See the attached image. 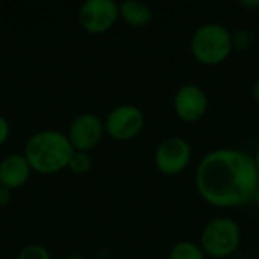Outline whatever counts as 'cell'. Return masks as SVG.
Returning <instances> with one entry per match:
<instances>
[{
    "instance_id": "5",
    "label": "cell",
    "mask_w": 259,
    "mask_h": 259,
    "mask_svg": "<svg viewBox=\"0 0 259 259\" xmlns=\"http://www.w3.org/2000/svg\"><path fill=\"white\" fill-rule=\"evenodd\" d=\"M118 18L120 8L114 0H87L80 5L77 12L80 27L93 35L108 32Z\"/></svg>"
},
{
    "instance_id": "16",
    "label": "cell",
    "mask_w": 259,
    "mask_h": 259,
    "mask_svg": "<svg viewBox=\"0 0 259 259\" xmlns=\"http://www.w3.org/2000/svg\"><path fill=\"white\" fill-rule=\"evenodd\" d=\"M9 135H11V124L3 115H0V146L8 141Z\"/></svg>"
},
{
    "instance_id": "4",
    "label": "cell",
    "mask_w": 259,
    "mask_h": 259,
    "mask_svg": "<svg viewBox=\"0 0 259 259\" xmlns=\"http://www.w3.org/2000/svg\"><path fill=\"white\" fill-rule=\"evenodd\" d=\"M241 243V228L231 217H215L209 220L200 234V247L206 256L229 258Z\"/></svg>"
},
{
    "instance_id": "18",
    "label": "cell",
    "mask_w": 259,
    "mask_h": 259,
    "mask_svg": "<svg viewBox=\"0 0 259 259\" xmlns=\"http://www.w3.org/2000/svg\"><path fill=\"white\" fill-rule=\"evenodd\" d=\"M240 5L247 11H256L259 9V0H241Z\"/></svg>"
},
{
    "instance_id": "6",
    "label": "cell",
    "mask_w": 259,
    "mask_h": 259,
    "mask_svg": "<svg viewBox=\"0 0 259 259\" xmlns=\"http://www.w3.org/2000/svg\"><path fill=\"white\" fill-rule=\"evenodd\" d=\"M191 144L182 137H168L162 140L155 150V165L159 173L175 176L182 173L191 162Z\"/></svg>"
},
{
    "instance_id": "22",
    "label": "cell",
    "mask_w": 259,
    "mask_h": 259,
    "mask_svg": "<svg viewBox=\"0 0 259 259\" xmlns=\"http://www.w3.org/2000/svg\"><path fill=\"white\" fill-rule=\"evenodd\" d=\"M67 259H83L82 256H79V255H71V256H68Z\"/></svg>"
},
{
    "instance_id": "17",
    "label": "cell",
    "mask_w": 259,
    "mask_h": 259,
    "mask_svg": "<svg viewBox=\"0 0 259 259\" xmlns=\"http://www.w3.org/2000/svg\"><path fill=\"white\" fill-rule=\"evenodd\" d=\"M11 199H12V191L9 188H6L5 185L0 184V208L8 206L9 202H11Z\"/></svg>"
},
{
    "instance_id": "10",
    "label": "cell",
    "mask_w": 259,
    "mask_h": 259,
    "mask_svg": "<svg viewBox=\"0 0 259 259\" xmlns=\"http://www.w3.org/2000/svg\"><path fill=\"white\" fill-rule=\"evenodd\" d=\"M30 175L32 167L24 153H11L0 161V184L11 191L26 185Z\"/></svg>"
},
{
    "instance_id": "11",
    "label": "cell",
    "mask_w": 259,
    "mask_h": 259,
    "mask_svg": "<svg viewBox=\"0 0 259 259\" xmlns=\"http://www.w3.org/2000/svg\"><path fill=\"white\" fill-rule=\"evenodd\" d=\"M118 8L120 18L131 27H146L153 18V11L146 2L126 0L118 3Z\"/></svg>"
},
{
    "instance_id": "9",
    "label": "cell",
    "mask_w": 259,
    "mask_h": 259,
    "mask_svg": "<svg viewBox=\"0 0 259 259\" xmlns=\"http://www.w3.org/2000/svg\"><path fill=\"white\" fill-rule=\"evenodd\" d=\"M209 99L205 90L196 83L181 85L173 96V111L185 123L199 121L208 111Z\"/></svg>"
},
{
    "instance_id": "13",
    "label": "cell",
    "mask_w": 259,
    "mask_h": 259,
    "mask_svg": "<svg viewBox=\"0 0 259 259\" xmlns=\"http://www.w3.org/2000/svg\"><path fill=\"white\" fill-rule=\"evenodd\" d=\"M231 39H232V49L234 50L244 52V50H249L253 46L255 35L247 27H237L235 30L231 32Z\"/></svg>"
},
{
    "instance_id": "8",
    "label": "cell",
    "mask_w": 259,
    "mask_h": 259,
    "mask_svg": "<svg viewBox=\"0 0 259 259\" xmlns=\"http://www.w3.org/2000/svg\"><path fill=\"white\" fill-rule=\"evenodd\" d=\"M105 135V123L103 120L93 114V112H83L79 114L68 127L67 137L77 152H90L99 146Z\"/></svg>"
},
{
    "instance_id": "12",
    "label": "cell",
    "mask_w": 259,
    "mask_h": 259,
    "mask_svg": "<svg viewBox=\"0 0 259 259\" xmlns=\"http://www.w3.org/2000/svg\"><path fill=\"white\" fill-rule=\"evenodd\" d=\"M168 259H206V255L200 244L194 241H179L171 247Z\"/></svg>"
},
{
    "instance_id": "20",
    "label": "cell",
    "mask_w": 259,
    "mask_h": 259,
    "mask_svg": "<svg viewBox=\"0 0 259 259\" xmlns=\"http://www.w3.org/2000/svg\"><path fill=\"white\" fill-rule=\"evenodd\" d=\"M253 161H255V165H256V170H258L259 173V147L256 149L255 155H253Z\"/></svg>"
},
{
    "instance_id": "1",
    "label": "cell",
    "mask_w": 259,
    "mask_h": 259,
    "mask_svg": "<svg viewBox=\"0 0 259 259\" xmlns=\"http://www.w3.org/2000/svg\"><path fill=\"white\" fill-rule=\"evenodd\" d=\"M196 190L209 205L237 208L253 200L259 188V173L253 156L234 147L206 153L196 170Z\"/></svg>"
},
{
    "instance_id": "21",
    "label": "cell",
    "mask_w": 259,
    "mask_h": 259,
    "mask_svg": "<svg viewBox=\"0 0 259 259\" xmlns=\"http://www.w3.org/2000/svg\"><path fill=\"white\" fill-rule=\"evenodd\" d=\"M252 202H255V203L259 206V188L256 190V193H255V196H253V200H252Z\"/></svg>"
},
{
    "instance_id": "7",
    "label": "cell",
    "mask_w": 259,
    "mask_h": 259,
    "mask_svg": "<svg viewBox=\"0 0 259 259\" xmlns=\"http://www.w3.org/2000/svg\"><path fill=\"white\" fill-rule=\"evenodd\" d=\"M144 114L135 105H118L105 118V134L115 141H129L143 131Z\"/></svg>"
},
{
    "instance_id": "3",
    "label": "cell",
    "mask_w": 259,
    "mask_h": 259,
    "mask_svg": "<svg viewBox=\"0 0 259 259\" xmlns=\"http://www.w3.org/2000/svg\"><path fill=\"white\" fill-rule=\"evenodd\" d=\"M190 49L199 64L208 67L220 65L234 50L231 30L220 23H205L193 32Z\"/></svg>"
},
{
    "instance_id": "2",
    "label": "cell",
    "mask_w": 259,
    "mask_h": 259,
    "mask_svg": "<svg viewBox=\"0 0 259 259\" xmlns=\"http://www.w3.org/2000/svg\"><path fill=\"white\" fill-rule=\"evenodd\" d=\"M73 153L74 149L67 134L56 129H44L33 134L24 146V156L32 171L46 176L67 168Z\"/></svg>"
},
{
    "instance_id": "19",
    "label": "cell",
    "mask_w": 259,
    "mask_h": 259,
    "mask_svg": "<svg viewBox=\"0 0 259 259\" xmlns=\"http://www.w3.org/2000/svg\"><path fill=\"white\" fill-rule=\"evenodd\" d=\"M252 97H253V100L259 105V76L255 79V82L252 85Z\"/></svg>"
},
{
    "instance_id": "15",
    "label": "cell",
    "mask_w": 259,
    "mask_h": 259,
    "mask_svg": "<svg viewBox=\"0 0 259 259\" xmlns=\"http://www.w3.org/2000/svg\"><path fill=\"white\" fill-rule=\"evenodd\" d=\"M17 259H52V255L46 246L33 243V244L24 246L20 250Z\"/></svg>"
},
{
    "instance_id": "14",
    "label": "cell",
    "mask_w": 259,
    "mask_h": 259,
    "mask_svg": "<svg viewBox=\"0 0 259 259\" xmlns=\"http://www.w3.org/2000/svg\"><path fill=\"white\" fill-rule=\"evenodd\" d=\"M93 167V159L87 152H77L74 150L70 164H68V170L74 175H87Z\"/></svg>"
}]
</instances>
